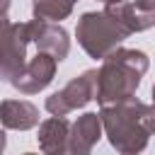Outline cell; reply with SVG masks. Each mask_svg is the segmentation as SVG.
Segmentation results:
<instances>
[{"label": "cell", "instance_id": "cell-1", "mask_svg": "<svg viewBox=\"0 0 155 155\" xmlns=\"http://www.w3.org/2000/svg\"><path fill=\"white\" fill-rule=\"evenodd\" d=\"M99 116L111 148L121 155H138L155 133V107H148L136 97L102 107Z\"/></svg>", "mask_w": 155, "mask_h": 155}, {"label": "cell", "instance_id": "cell-2", "mask_svg": "<svg viewBox=\"0 0 155 155\" xmlns=\"http://www.w3.org/2000/svg\"><path fill=\"white\" fill-rule=\"evenodd\" d=\"M148 56L138 48H124L119 46L111 51L99 68L97 80V102L102 107L131 99L140 85V78L148 73Z\"/></svg>", "mask_w": 155, "mask_h": 155}, {"label": "cell", "instance_id": "cell-3", "mask_svg": "<svg viewBox=\"0 0 155 155\" xmlns=\"http://www.w3.org/2000/svg\"><path fill=\"white\" fill-rule=\"evenodd\" d=\"M75 36H78V44L87 51V56L104 61L111 51L121 46V41L128 34L102 10V12H85L78 19Z\"/></svg>", "mask_w": 155, "mask_h": 155}, {"label": "cell", "instance_id": "cell-4", "mask_svg": "<svg viewBox=\"0 0 155 155\" xmlns=\"http://www.w3.org/2000/svg\"><path fill=\"white\" fill-rule=\"evenodd\" d=\"M97 80L99 70H85L82 75L73 78L63 90L46 97V111L51 116H65L75 109H82L90 99H97Z\"/></svg>", "mask_w": 155, "mask_h": 155}, {"label": "cell", "instance_id": "cell-5", "mask_svg": "<svg viewBox=\"0 0 155 155\" xmlns=\"http://www.w3.org/2000/svg\"><path fill=\"white\" fill-rule=\"evenodd\" d=\"M31 44L29 22H2V78L12 82L27 68V46Z\"/></svg>", "mask_w": 155, "mask_h": 155}, {"label": "cell", "instance_id": "cell-6", "mask_svg": "<svg viewBox=\"0 0 155 155\" xmlns=\"http://www.w3.org/2000/svg\"><path fill=\"white\" fill-rule=\"evenodd\" d=\"M56 65L58 61L51 56V53H44V51H36V56L27 63V68L10 82L15 90H19L22 94H36L41 90H46L56 75Z\"/></svg>", "mask_w": 155, "mask_h": 155}, {"label": "cell", "instance_id": "cell-7", "mask_svg": "<svg viewBox=\"0 0 155 155\" xmlns=\"http://www.w3.org/2000/svg\"><path fill=\"white\" fill-rule=\"evenodd\" d=\"M29 31H31V44H36L39 51L51 53L58 63L68 56L70 51V39L68 31L56 24V22H44V19H31L29 22Z\"/></svg>", "mask_w": 155, "mask_h": 155}, {"label": "cell", "instance_id": "cell-8", "mask_svg": "<svg viewBox=\"0 0 155 155\" xmlns=\"http://www.w3.org/2000/svg\"><path fill=\"white\" fill-rule=\"evenodd\" d=\"M102 116L94 111H85L82 116H78V121L70 128V143L68 150L70 155H92L97 140L102 138Z\"/></svg>", "mask_w": 155, "mask_h": 155}, {"label": "cell", "instance_id": "cell-9", "mask_svg": "<svg viewBox=\"0 0 155 155\" xmlns=\"http://www.w3.org/2000/svg\"><path fill=\"white\" fill-rule=\"evenodd\" d=\"M70 128L73 124L65 116H48L46 121L39 124V148L46 155H58V153H70L68 143H70Z\"/></svg>", "mask_w": 155, "mask_h": 155}, {"label": "cell", "instance_id": "cell-10", "mask_svg": "<svg viewBox=\"0 0 155 155\" xmlns=\"http://www.w3.org/2000/svg\"><path fill=\"white\" fill-rule=\"evenodd\" d=\"M104 12H107L128 36L136 34V31H145V29H150V27L155 24V12H143V10H138L133 2H126V0L104 5Z\"/></svg>", "mask_w": 155, "mask_h": 155}, {"label": "cell", "instance_id": "cell-11", "mask_svg": "<svg viewBox=\"0 0 155 155\" xmlns=\"http://www.w3.org/2000/svg\"><path fill=\"white\" fill-rule=\"evenodd\" d=\"M0 119L5 128L29 131L39 124V109L27 99H5L0 107Z\"/></svg>", "mask_w": 155, "mask_h": 155}, {"label": "cell", "instance_id": "cell-12", "mask_svg": "<svg viewBox=\"0 0 155 155\" xmlns=\"http://www.w3.org/2000/svg\"><path fill=\"white\" fill-rule=\"evenodd\" d=\"M75 2L78 0H34L31 2V15H34V19L61 22V19L70 17Z\"/></svg>", "mask_w": 155, "mask_h": 155}, {"label": "cell", "instance_id": "cell-13", "mask_svg": "<svg viewBox=\"0 0 155 155\" xmlns=\"http://www.w3.org/2000/svg\"><path fill=\"white\" fill-rule=\"evenodd\" d=\"M133 5L138 10H143V12H155V0H136Z\"/></svg>", "mask_w": 155, "mask_h": 155}, {"label": "cell", "instance_id": "cell-14", "mask_svg": "<svg viewBox=\"0 0 155 155\" xmlns=\"http://www.w3.org/2000/svg\"><path fill=\"white\" fill-rule=\"evenodd\" d=\"M24 155H36V153H24ZM41 155H46V153H41ZM58 155H70V153H58Z\"/></svg>", "mask_w": 155, "mask_h": 155}, {"label": "cell", "instance_id": "cell-15", "mask_svg": "<svg viewBox=\"0 0 155 155\" xmlns=\"http://www.w3.org/2000/svg\"><path fill=\"white\" fill-rule=\"evenodd\" d=\"M99 2H104V5H109V2H121V0H99Z\"/></svg>", "mask_w": 155, "mask_h": 155}, {"label": "cell", "instance_id": "cell-16", "mask_svg": "<svg viewBox=\"0 0 155 155\" xmlns=\"http://www.w3.org/2000/svg\"><path fill=\"white\" fill-rule=\"evenodd\" d=\"M153 107H155V85H153Z\"/></svg>", "mask_w": 155, "mask_h": 155}]
</instances>
